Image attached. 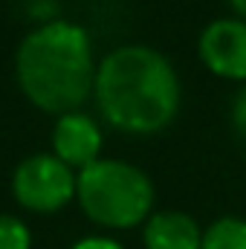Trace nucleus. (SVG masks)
Returning <instances> with one entry per match:
<instances>
[{
	"instance_id": "f257e3e1",
	"label": "nucleus",
	"mask_w": 246,
	"mask_h": 249,
	"mask_svg": "<svg viewBox=\"0 0 246 249\" xmlns=\"http://www.w3.org/2000/svg\"><path fill=\"white\" fill-rule=\"evenodd\" d=\"M96 102L107 122L127 133H157L177 116L180 78L151 47H119L96 70Z\"/></svg>"
},
{
	"instance_id": "f03ea898",
	"label": "nucleus",
	"mask_w": 246,
	"mask_h": 249,
	"mask_svg": "<svg viewBox=\"0 0 246 249\" xmlns=\"http://www.w3.org/2000/svg\"><path fill=\"white\" fill-rule=\"evenodd\" d=\"M15 72L26 99L47 113H72L96 87L93 47L70 20H50L29 32L15 55Z\"/></svg>"
},
{
	"instance_id": "7ed1b4c3",
	"label": "nucleus",
	"mask_w": 246,
	"mask_h": 249,
	"mask_svg": "<svg viewBox=\"0 0 246 249\" xmlns=\"http://www.w3.org/2000/svg\"><path fill=\"white\" fill-rule=\"evenodd\" d=\"M75 197L93 223L127 229L142 223L154 206L151 177L122 160H96L78 171Z\"/></svg>"
},
{
	"instance_id": "20e7f679",
	"label": "nucleus",
	"mask_w": 246,
	"mask_h": 249,
	"mask_svg": "<svg viewBox=\"0 0 246 249\" xmlns=\"http://www.w3.org/2000/svg\"><path fill=\"white\" fill-rule=\"evenodd\" d=\"M75 174L55 154H35L12 174L15 200L29 212H58L75 197Z\"/></svg>"
},
{
	"instance_id": "39448f33",
	"label": "nucleus",
	"mask_w": 246,
	"mask_h": 249,
	"mask_svg": "<svg viewBox=\"0 0 246 249\" xmlns=\"http://www.w3.org/2000/svg\"><path fill=\"white\" fill-rule=\"evenodd\" d=\"M200 58L223 78H246V20L223 18L203 29Z\"/></svg>"
},
{
	"instance_id": "423d86ee",
	"label": "nucleus",
	"mask_w": 246,
	"mask_h": 249,
	"mask_svg": "<svg viewBox=\"0 0 246 249\" xmlns=\"http://www.w3.org/2000/svg\"><path fill=\"white\" fill-rule=\"evenodd\" d=\"M53 148L55 157L70 168H87L99 160L102 148V130L87 113L72 110L58 116V124L53 130Z\"/></svg>"
},
{
	"instance_id": "0eeeda50",
	"label": "nucleus",
	"mask_w": 246,
	"mask_h": 249,
	"mask_svg": "<svg viewBox=\"0 0 246 249\" xmlns=\"http://www.w3.org/2000/svg\"><path fill=\"white\" fill-rule=\"evenodd\" d=\"M145 247L148 249H200L203 232L197 220L185 212H159L145 223Z\"/></svg>"
},
{
	"instance_id": "6e6552de",
	"label": "nucleus",
	"mask_w": 246,
	"mask_h": 249,
	"mask_svg": "<svg viewBox=\"0 0 246 249\" xmlns=\"http://www.w3.org/2000/svg\"><path fill=\"white\" fill-rule=\"evenodd\" d=\"M200 249H246V220L220 217L203 232Z\"/></svg>"
},
{
	"instance_id": "1a4fd4ad",
	"label": "nucleus",
	"mask_w": 246,
	"mask_h": 249,
	"mask_svg": "<svg viewBox=\"0 0 246 249\" xmlns=\"http://www.w3.org/2000/svg\"><path fill=\"white\" fill-rule=\"evenodd\" d=\"M32 235L26 223H20L12 214H0V249H29Z\"/></svg>"
},
{
	"instance_id": "9d476101",
	"label": "nucleus",
	"mask_w": 246,
	"mask_h": 249,
	"mask_svg": "<svg viewBox=\"0 0 246 249\" xmlns=\"http://www.w3.org/2000/svg\"><path fill=\"white\" fill-rule=\"evenodd\" d=\"M232 122H235V130L246 139V87L238 93L235 99V107H232Z\"/></svg>"
},
{
	"instance_id": "9b49d317",
	"label": "nucleus",
	"mask_w": 246,
	"mask_h": 249,
	"mask_svg": "<svg viewBox=\"0 0 246 249\" xmlns=\"http://www.w3.org/2000/svg\"><path fill=\"white\" fill-rule=\"evenodd\" d=\"M72 249H124V247L119 241H113V238H84Z\"/></svg>"
},
{
	"instance_id": "f8f14e48",
	"label": "nucleus",
	"mask_w": 246,
	"mask_h": 249,
	"mask_svg": "<svg viewBox=\"0 0 246 249\" xmlns=\"http://www.w3.org/2000/svg\"><path fill=\"white\" fill-rule=\"evenodd\" d=\"M232 6H235V9H238V12L246 18V0H232Z\"/></svg>"
}]
</instances>
